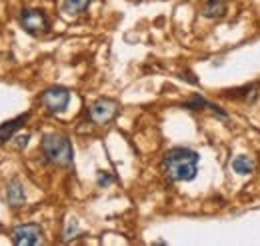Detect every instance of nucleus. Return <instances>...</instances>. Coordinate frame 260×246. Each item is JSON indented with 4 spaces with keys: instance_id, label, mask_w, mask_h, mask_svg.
Instances as JSON below:
<instances>
[{
    "instance_id": "7",
    "label": "nucleus",
    "mask_w": 260,
    "mask_h": 246,
    "mask_svg": "<svg viewBox=\"0 0 260 246\" xmlns=\"http://www.w3.org/2000/svg\"><path fill=\"white\" fill-rule=\"evenodd\" d=\"M28 120V114H20V116H16V118H12V120H8V122H4L0 126V146L6 142V140H10L12 136H14V132L18 130V128H22V124Z\"/></svg>"
},
{
    "instance_id": "8",
    "label": "nucleus",
    "mask_w": 260,
    "mask_h": 246,
    "mask_svg": "<svg viewBox=\"0 0 260 246\" xmlns=\"http://www.w3.org/2000/svg\"><path fill=\"white\" fill-rule=\"evenodd\" d=\"M228 10L226 0H208L202 6V14L208 18H216V16H224Z\"/></svg>"
},
{
    "instance_id": "4",
    "label": "nucleus",
    "mask_w": 260,
    "mask_h": 246,
    "mask_svg": "<svg viewBox=\"0 0 260 246\" xmlns=\"http://www.w3.org/2000/svg\"><path fill=\"white\" fill-rule=\"evenodd\" d=\"M20 24L28 34H42L48 28V18L42 10H34V8H24L20 12Z\"/></svg>"
},
{
    "instance_id": "6",
    "label": "nucleus",
    "mask_w": 260,
    "mask_h": 246,
    "mask_svg": "<svg viewBox=\"0 0 260 246\" xmlns=\"http://www.w3.org/2000/svg\"><path fill=\"white\" fill-rule=\"evenodd\" d=\"M12 242L16 246H34L42 242V228L36 224H22L12 230Z\"/></svg>"
},
{
    "instance_id": "11",
    "label": "nucleus",
    "mask_w": 260,
    "mask_h": 246,
    "mask_svg": "<svg viewBox=\"0 0 260 246\" xmlns=\"http://www.w3.org/2000/svg\"><path fill=\"white\" fill-rule=\"evenodd\" d=\"M232 170L234 172H238V174H250L252 170H254V162L248 158V156H244V154H240V156H236L234 160H232Z\"/></svg>"
},
{
    "instance_id": "3",
    "label": "nucleus",
    "mask_w": 260,
    "mask_h": 246,
    "mask_svg": "<svg viewBox=\"0 0 260 246\" xmlns=\"http://www.w3.org/2000/svg\"><path fill=\"white\" fill-rule=\"evenodd\" d=\"M40 102L48 112H64L70 102V93L62 86H52L44 90V94L40 96Z\"/></svg>"
},
{
    "instance_id": "2",
    "label": "nucleus",
    "mask_w": 260,
    "mask_h": 246,
    "mask_svg": "<svg viewBox=\"0 0 260 246\" xmlns=\"http://www.w3.org/2000/svg\"><path fill=\"white\" fill-rule=\"evenodd\" d=\"M42 154L46 156L48 162L58 164V166H68L72 162V146L70 140L60 134H48L40 142Z\"/></svg>"
},
{
    "instance_id": "9",
    "label": "nucleus",
    "mask_w": 260,
    "mask_h": 246,
    "mask_svg": "<svg viewBox=\"0 0 260 246\" xmlns=\"http://www.w3.org/2000/svg\"><path fill=\"white\" fill-rule=\"evenodd\" d=\"M90 0H60V10L68 16H76L82 14L88 8Z\"/></svg>"
},
{
    "instance_id": "10",
    "label": "nucleus",
    "mask_w": 260,
    "mask_h": 246,
    "mask_svg": "<svg viewBox=\"0 0 260 246\" xmlns=\"http://www.w3.org/2000/svg\"><path fill=\"white\" fill-rule=\"evenodd\" d=\"M6 198H8V202H10L12 206H20V204H24V190H22V184H20L18 180H12V182H10Z\"/></svg>"
},
{
    "instance_id": "1",
    "label": "nucleus",
    "mask_w": 260,
    "mask_h": 246,
    "mask_svg": "<svg viewBox=\"0 0 260 246\" xmlns=\"http://www.w3.org/2000/svg\"><path fill=\"white\" fill-rule=\"evenodd\" d=\"M164 174L174 182H188L198 172V152L190 148H172L162 158Z\"/></svg>"
},
{
    "instance_id": "5",
    "label": "nucleus",
    "mask_w": 260,
    "mask_h": 246,
    "mask_svg": "<svg viewBox=\"0 0 260 246\" xmlns=\"http://www.w3.org/2000/svg\"><path fill=\"white\" fill-rule=\"evenodd\" d=\"M116 112H118V104H116L114 100H110V98H100V100H96V102L90 106L88 116H90L92 122L106 124L116 116Z\"/></svg>"
}]
</instances>
